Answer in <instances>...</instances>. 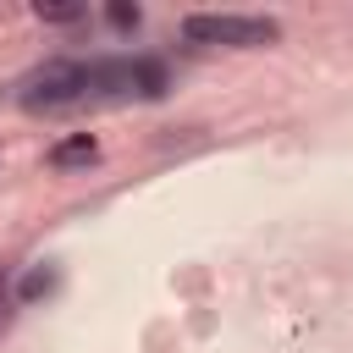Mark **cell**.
<instances>
[{
	"label": "cell",
	"mask_w": 353,
	"mask_h": 353,
	"mask_svg": "<svg viewBox=\"0 0 353 353\" xmlns=\"http://www.w3.org/2000/svg\"><path fill=\"white\" fill-rule=\"evenodd\" d=\"M88 77V99H160L171 88L165 66L149 55H105V61H83Z\"/></svg>",
	"instance_id": "1"
},
{
	"label": "cell",
	"mask_w": 353,
	"mask_h": 353,
	"mask_svg": "<svg viewBox=\"0 0 353 353\" xmlns=\"http://www.w3.org/2000/svg\"><path fill=\"white\" fill-rule=\"evenodd\" d=\"M188 44H232V50H265L281 39L276 17H243V11H188L182 17Z\"/></svg>",
	"instance_id": "2"
},
{
	"label": "cell",
	"mask_w": 353,
	"mask_h": 353,
	"mask_svg": "<svg viewBox=\"0 0 353 353\" xmlns=\"http://www.w3.org/2000/svg\"><path fill=\"white\" fill-rule=\"evenodd\" d=\"M77 99H88L83 61H44L39 72H28L17 83V105L22 110H61V105H77Z\"/></svg>",
	"instance_id": "3"
},
{
	"label": "cell",
	"mask_w": 353,
	"mask_h": 353,
	"mask_svg": "<svg viewBox=\"0 0 353 353\" xmlns=\"http://www.w3.org/2000/svg\"><path fill=\"white\" fill-rule=\"evenodd\" d=\"M94 160H99V143H94L88 132L61 138V143L50 149V165H55V171H83V165H94Z\"/></svg>",
	"instance_id": "4"
},
{
	"label": "cell",
	"mask_w": 353,
	"mask_h": 353,
	"mask_svg": "<svg viewBox=\"0 0 353 353\" xmlns=\"http://www.w3.org/2000/svg\"><path fill=\"white\" fill-rule=\"evenodd\" d=\"M55 281H61V276H55L50 265H44V270H28V276H22V287H17V303H33V298H50V292H55Z\"/></svg>",
	"instance_id": "5"
},
{
	"label": "cell",
	"mask_w": 353,
	"mask_h": 353,
	"mask_svg": "<svg viewBox=\"0 0 353 353\" xmlns=\"http://www.w3.org/2000/svg\"><path fill=\"white\" fill-rule=\"evenodd\" d=\"M105 22H110L116 33H132V28L143 22V11H138V6H127V0H110V6H105Z\"/></svg>",
	"instance_id": "6"
},
{
	"label": "cell",
	"mask_w": 353,
	"mask_h": 353,
	"mask_svg": "<svg viewBox=\"0 0 353 353\" xmlns=\"http://www.w3.org/2000/svg\"><path fill=\"white\" fill-rule=\"evenodd\" d=\"M17 320V287H11V270H0V336L11 331Z\"/></svg>",
	"instance_id": "7"
},
{
	"label": "cell",
	"mask_w": 353,
	"mask_h": 353,
	"mask_svg": "<svg viewBox=\"0 0 353 353\" xmlns=\"http://www.w3.org/2000/svg\"><path fill=\"white\" fill-rule=\"evenodd\" d=\"M33 17H39V22H83V6H44V0H39Z\"/></svg>",
	"instance_id": "8"
}]
</instances>
